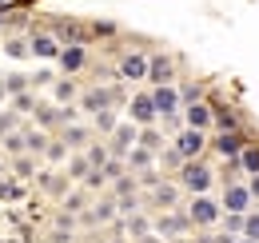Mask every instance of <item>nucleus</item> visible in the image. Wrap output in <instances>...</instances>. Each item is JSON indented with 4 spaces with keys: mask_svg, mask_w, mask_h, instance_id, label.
<instances>
[{
    "mask_svg": "<svg viewBox=\"0 0 259 243\" xmlns=\"http://www.w3.org/2000/svg\"><path fill=\"white\" fill-rule=\"evenodd\" d=\"M184 187H192L195 195H203L211 187V168L207 164H188L184 168Z\"/></svg>",
    "mask_w": 259,
    "mask_h": 243,
    "instance_id": "1",
    "label": "nucleus"
},
{
    "mask_svg": "<svg viewBox=\"0 0 259 243\" xmlns=\"http://www.w3.org/2000/svg\"><path fill=\"white\" fill-rule=\"evenodd\" d=\"M192 223H199V227L220 223V208H215L207 195H195V204H192Z\"/></svg>",
    "mask_w": 259,
    "mask_h": 243,
    "instance_id": "2",
    "label": "nucleus"
},
{
    "mask_svg": "<svg viewBox=\"0 0 259 243\" xmlns=\"http://www.w3.org/2000/svg\"><path fill=\"white\" fill-rule=\"evenodd\" d=\"M251 199H255L251 187H227V191H224V204L231 208V215H243L247 208H251Z\"/></svg>",
    "mask_w": 259,
    "mask_h": 243,
    "instance_id": "3",
    "label": "nucleus"
},
{
    "mask_svg": "<svg viewBox=\"0 0 259 243\" xmlns=\"http://www.w3.org/2000/svg\"><path fill=\"white\" fill-rule=\"evenodd\" d=\"M211 120H215V116H211L207 104H192V108H188V128H192V132H207Z\"/></svg>",
    "mask_w": 259,
    "mask_h": 243,
    "instance_id": "4",
    "label": "nucleus"
},
{
    "mask_svg": "<svg viewBox=\"0 0 259 243\" xmlns=\"http://www.w3.org/2000/svg\"><path fill=\"white\" fill-rule=\"evenodd\" d=\"M199 148H203V136H199V132H180V140H176L180 159H184V155H195Z\"/></svg>",
    "mask_w": 259,
    "mask_h": 243,
    "instance_id": "5",
    "label": "nucleus"
},
{
    "mask_svg": "<svg viewBox=\"0 0 259 243\" xmlns=\"http://www.w3.org/2000/svg\"><path fill=\"white\" fill-rule=\"evenodd\" d=\"M152 100H156V112H160V116H171V112H176V88L163 84V88L152 92Z\"/></svg>",
    "mask_w": 259,
    "mask_h": 243,
    "instance_id": "6",
    "label": "nucleus"
},
{
    "mask_svg": "<svg viewBox=\"0 0 259 243\" xmlns=\"http://www.w3.org/2000/svg\"><path fill=\"white\" fill-rule=\"evenodd\" d=\"M132 112H136V120H140V124H152L156 116H160V112H156V100H152V96H140V100L132 104Z\"/></svg>",
    "mask_w": 259,
    "mask_h": 243,
    "instance_id": "7",
    "label": "nucleus"
},
{
    "mask_svg": "<svg viewBox=\"0 0 259 243\" xmlns=\"http://www.w3.org/2000/svg\"><path fill=\"white\" fill-rule=\"evenodd\" d=\"M148 68H152V64L144 60V56H124V64H120V72H124V76H132V80L148 76Z\"/></svg>",
    "mask_w": 259,
    "mask_h": 243,
    "instance_id": "8",
    "label": "nucleus"
},
{
    "mask_svg": "<svg viewBox=\"0 0 259 243\" xmlns=\"http://www.w3.org/2000/svg\"><path fill=\"white\" fill-rule=\"evenodd\" d=\"M188 223H192V219H184V215L176 212V215H163V219H160V231H163V235H184Z\"/></svg>",
    "mask_w": 259,
    "mask_h": 243,
    "instance_id": "9",
    "label": "nucleus"
},
{
    "mask_svg": "<svg viewBox=\"0 0 259 243\" xmlns=\"http://www.w3.org/2000/svg\"><path fill=\"white\" fill-rule=\"evenodd\" d=\"M215 148H220L224 155H235L239 152V136H235V132H224V136L215 140Z\"/></svg>",
    "mask_w": 259,
    "mask_h": 243,
    "instance_id": "10",
    "label": "nucleus"
},
{
    "mask_svg": "<svg viewBox=\"0 0 259 243\" xmlns=\"http://www.w3.org/2000/svg\"><path fill=\"white\" fill-rule=\"evenodd\" d=\"M60 64H64V72H76L84 64V48H68L64 56H60Z\"/></svg>",
    "mask_w": 259,
    "mask_h": 243,
    "instance_id": "11",
    "label": "nucleus"
},
{
    "mask_svg": "<svg viewBox=\"0 0 259 243\" xmlns=\"http://www.w3.org/2000/svg\"><path fill=\"white\" fill-rule=\"evenodd\" d=\"M148 76H156V80H167V76H171V60H163V56H156V64L148 68Z\"/></svg>",
    "mask_w": 259,
    "mask_h": 243,
    "instance_id": "12",
    "label": "nucleus"
},
{
    "mask_svg": "<svg viewBox=\"0 0 259 243\" xmlns=\"http://www.w3.org/2000/svg\"><path fill=\"white\" fill-rule=\"evenodd\" d=\"M239 164H243V172H251V176H259V148H247Z\"/></svg>",
    "mask_w": 259,
    "mask_h": 243,
    "instance_id": "13",
    "label": "nucleus"
},
{
    "mask_svg": "<svg viewBox=\"0 0 259 243\" xmlns=\"http://www.w3.org/2000/svg\"><path fill=\"white\" fill-rule=\"evenodd\" d=\"M36 56H56V44H52V40H48V36H36Z\"/></svg>",
    "mask_w": 259,
    "mask_h": 243,
    "instance_id": "14",
    "label": "nucleus"
},
{
    "mask_svg": "<svg viewBox=\"0 0 259 243\" xmlns=\"http://www.w3.org/2000/svg\"><path fill=\"white\" fill-rule=\"evenodd\" d=\"M224 227H227V235H239L247 227V215H231V219H224Z\"/></svg>",
    "mask_w": 259,
    "mask_h": 243,
    "instance_id": "15",
    "label": "nucleus"
},
{
    "mask_svg": "<svg viewBox=\"0 0 259 243\" xmlns=\"http://www.w3.org/2000/svg\"><path fill=\"white\" fill-rule=\"evenodd\" d=\"M243 239H259V215H247V227H243Z\"/></svg>",
    "mask_w": 259,
    "mask_h": 243,
    "instance_id": "16",
    "label": "nucleus"
},
{
    "mask_svg": "<svg viewBox=\"0 0 259 243\" xmlns=\"http://www.w3.org/2000/svg\"><path fill=\"white\" fill-rule=\"evenodd\" d=\"M104 104H108V88H96L92 96H88V108H96V112H100Z\"/></svg>",
    "mask_w": 259,
    "mask_h": 243,
    "instance_id": "17",
    "label": "nucleus"
},
{
    "mask_svg": "<svg viewBox=\"0 0 259 243\" xmlns=\"http://www.w3.org/2000/svg\"><path fill=\"white\" fill-rule=\"evenodd\" d=\"M132 164H136V168H144V164H152V152H148V148H136V152H132Z\"/></svg>",
    "mask_w": 259,
    "mask_h": 243,
    "instance_id": "18",
    "label": "nucleus"
},
{
    "mask_svg": "<svg viewBox=\"0 0 259 243\" xmlns=\"http://www.w3.org/2000/svg\"><path fill=\"white\" fill-rule=\"evenodd\" d=\"M251 195H255V199H259V176H255V180H251Z\"/></svg>",
    "mask_w": 259,
    "mask_h": 243,
    "instance_id": "19",
    "label": "nucleus"
},
{
    "mask_svg": "<svg viewBox=\"0 0 259 243\" xmlns=\"http://www.w3.org/2000/svg\"><path fill=\"white\" fill-rule=\"evenodd\" d=\"M235 243H251V239H235Z\"/></svg>",
    "mask_w": 259,
    "mask_h": 243,
    "instance_id": "20",
    "label": "nucleus"
}]
</instances>
